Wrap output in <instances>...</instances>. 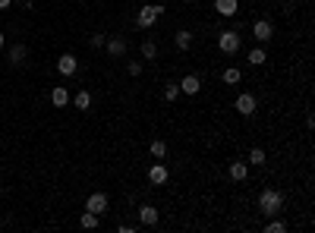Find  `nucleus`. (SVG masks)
<instances>
[{
    "mask_svg": "<svg viewBox=\"0 0 315 233\" xmlns=\"http://www.w3.org/2000/svg\"><path fill=\"white\" fill-rule=\"evenodd\" d=\"M217 47H221V54H227V57H233V54H239V47H243V35H239V32H233V29L221 32V35H217Z\"/></svg>",
    "mask_w": 315,
    "mask_h": 233,
    "instance_id": "7ed1b4c3",
    "label": "nucleus"
},
{
    "mask_svg": "<svg viewBox=\"0 0 315 233\" xmlns=\"http://www.w3.org/2000/svg\"><path fill=\"white\" fill-rule=\"evenodd\" d=\"M104 41H107V35H104V32H95V35H91V38H88L91 50H95V47H104Z\"/></svg>",
    "mask_w": 315,
    "mask_h": 233,
    "instance_id": "a878e982",
    "label": "nucleus"
},
{
    "mask_svg": "<svg viewBox=\"0 0 315 233\" xmlns=\"http://www.w3.org/2000/svg\"><path fill=\"white\" fill-rule=\"evenodd\" d=\"M164 13H167V7H164V4H145V7L136 13V25H139V29H155V22L161 19Z\"/></svg>",
    "mask_w": 315,
    "mask_h": 233,
    "instance_id": "f03ea898",
    "label": "nucleus"
},
{
    "mask_svg": "<svg viewBox=\"0 0 315 233\" xmlns=\"http://www.w3.org/2000/svg\"><path fill=\"white\" fill-rule=\"evenodd\" d=\"M246 60H249L252 66H265V63H268V50H265V44H258V47H252Z\"/></svg>",
    "mask_w": 315,
    "mask_h": 233,
    "instance_id": "f3484780",
    "label": "nucleus"
},
{
    "mask_svg": "<svg viewBox=\"0 0 315 233\" xmlns=\"http://www.w3.org/2000/svg\"><path fill=\"white\" fill-rule=\"evenodd\" d=\"M4 47H7V35H4V32H0V50H4Z\"/></svg>",
    "mask_w": 315,
    "mask_h": 233,
    "instance_id": "c85d7f7f",
    "label": "nucleus"
},
{
    "mask_svg": "<svg viewBox=\"0 0 315 233\" xmlns=\"http://www.w3.org/2000/svg\"><path fill=\"white\" fill-rule=\"evenodd\" d=\"M167 180H171V170L164 167L161 161H158V164H152V167H148V183H152V186H164Z\"/></svg>",
    "mask_w": 315,
    "mask_h": 233,
    "instance_id": "423d86ee",
    "label": "nucleus"
},
{
    "mask_svg": "<svg viewBox=\"0 0 315 233\" xmlns=\"http://www.w3.org/2000/svg\"><path fill=\"white\" fill-rule=\"evenodd\" d=\"M126 73L133 76V79H136V76H142V60H129V63H126Z\"/></svg>",
    "mask_w": 315,
    "mask_h": 233,
    "instance_id": "bb28decb",
    "label": "nucleus"
},
{
    "mask_svg": "<svg viewBox=\"0 0 315 233\" xmlns=\"http://www.w3.org/2000/svg\"><path fill=\"white\" fill-rule=\"evenodd\" d=\"M76 69H79V60L72 57V54H60V57H57V73L60 76H72Z\"/></svg>",
    "mask_w": 315,
    "mask_h": 233,
    "instance_id": "1a4fd4ad",
    "label": "nucleus"
},
{
    "mask_svg": "<svg viewBox=\"0 0 315 233\" xmlns=\"http://www.w3.org/2000/svg\"><path fill=\"white\" fill-rule=\"evenodd\" d=\"M258 211L265 214V218H277V214L284 211V195L277 192V189H262L258 192Z\"/></svg>",
    "mask_w": 315,
    "mask_h": 233,
    "instance_id": "f257e3e1",
    "label": "nucleus"
},
{
    "mask_svg": "<svg viewBox=\"0 0 315 233\" xmlns=\"http://www.w3.org/2000/svg\"><path fill=\"white\" fill-rule=\"evenodd\" d=\"M107 205H110V199H107L104 192H91L88 199H85V211H95V214H104Z\"/></svg>",
    "mask_w": 315,
    "mask_h": 233,
    "instance_id": "0eeeda50",
    "label": "nucleus"
},
{
    "mask_svg": "<svg viewBox=\"0 0 315 233\" xmlns=\"http://www.w3.org/2000/svg\"><path fill=\"white\" fill-rule=\"evenodd\" d=\"M7 57H10V66H22L26 57H29V47H26V44H13Z\"/></svg>",
    "mask_w": 315,
    "mask_h": 233,
    "instance_id": "4468645a",
    "label": "nucleus"
},
{
    "mask_svg": "<svg viewBox=\"0 0 315 233\" xmlns=\"http://www.w3.org/2000/svg\"><path fill=\"white\" fill-rule=\"evenodd\" d=\"M239 79H243V73H239L236 66H227V69H224V82H227V85H236Z\"/></svg>",
    "mask_w": 315,
    "mask_h": 233,
    "instance_id": "393cba45",
    "label": "nucleus"
},
{
    "mask_svg": "<svg viewBox=\"0 0 315 233\" xmlns=\"http://www.w3.org/2000/svg\"><path fill=\"white\" fill-rule=\"evenodd\" d=\"M72 107H76V111H88V107H91V95L85 92V88H82V92H76V98H72Z\"/></svg>",
    "mask_w": 315,
    "mask_h": 233,
    "instance_id": "6ab92c4d",
    "label": "nucleus"
},
{
    "mask_svg": "<svg viewBox=\"0 0 315 233\" xmlns=\"http://www.w3.org/2000/svg\"><path fill=\"white\" fill-rule=\"evenodd\" d=\"M148 151H152V158H164V154H167V142H164V139H155L152 142V145H148Z\"/></svg>",
    "mask_w": 315,
    "mask_h": 233,
    "instance_id": "4be33fe9",
    "label": "nucleus"
},
{
    "mask_svg": "<svg viewBox=\"0 0 315 233\" xmlns=\"http://www.w3.org/2000/svg\"><path fill=\"white\" fill-rule=\"evenodd\" d=\"M98 221H101V214H95V211H82V218H79V224H82L85 230H95Z\"/></svg>",
    "mask_w": 315,
    "mask_h": 233,
    "instance_id": "412c9836",
    "label": "nucleus"
},
{
    "mask_svg": "<svg viewBox=\"0 0 315 233\" xmlns=\"http://www.w3.org/2000/svg\"><path fill=\"white\" fill-rule=\"evenodd\" d=\"M233 111H236V114H243V117H252V114L258 111V101H255V95H252V92L236 95V101H233Z\"/></svg>",
    "mask_w": 315,
    "mask_h": 233,
    "instance_id": "20e7f679",
    "label": "nucleus"
},
{
    "mask_svg": "<svg viewBox=\"0 0 315 233\" xmlns=\"http://www.w3.org/2000/svg\"><path fill=\"white\" fill-rule=\"evenodd\" d=\"M142 60H158V44L152 38L142 41Z\"/></svg>",
    "mask_w": 315,
    "mask_h": 233,
    "instance_id": "aec40b11",
    "label": "nucleus"
},
{
    "mask_svg": "<svg viewBox=\"0 0 315 233\" xmlns=\"http://www.w3.org/2000/svg\"><path fill=\"white\" fill-rule=\"evenodd\" d=\"M265 233H287V224H284L281 218H268V224H265Z\"/></svg>",
    "mask_w": 315,
    "mask_h": 233,
    "instance_id": "b1692460",
    "label": "nucleus"
},
{
    "mask_svg": "<svg viewBox=\"0 0 315 233\" xmlns=\"http://www.w3.org/2000/svg\"><path fill=\"white\" fill-rule=\"evenodd\" d=\"M227 173H230V180H233V183H243L246 176H249V164H246V161H230Z\"/></svg>",
    "mask_w": 315,
    "mask_h": 233,
    "instance_id": "f8f14e48",
    "label": "nucleus"
},
{
    "mask_svg": "<svg viewBox=\"0 0 315 233\" xmlns=\"http://www.w3.org/2000/svg\"><path fill=\"white\" fill-rule=\"evenodd\" d=\"M161 221V211L155 205H139V224L142 227H155Z\"/></svg>",
    "mask_w": 315,
    "mask_h": 233,
    "instance_id": "6e6552de",
    "label": "nucleus"
},
{
    "mask_svg": "<svg viewBox=\"0 0 315 233\" xmlns=\"http://www.w3.org/2000/svg\"><path fill=\"white\" fill-rule=\"evenodd\" d=\"M51 104H54V107H66V104H69V92H66L63 85H54V88H51Z\"/></svg>",
    "mask_w": 315,
    "mask_h": 233,
    "instance_id": "2eb2a0df",
    "label": "nucleus"
},
{
    "mask_svg": "<svg viewBox=\"0 0 315 233\" xmlns=\"http://www.w3.org/2000/svg\"><path fill=\"white\" fill-rule=\"evenodd\" d=\"M174 44H177V50H189V47H192V32H189V29H180V32L174 35Z\"/></svg>",
    "mask_w": 315,
    "mask_h": 233,
    "instance_id": "dca6fc26",
    "label": "nucleus"
},
{
    "mask_svg": "<svg viewBox=\"0 0 315 233\" xmlns=\"http://www.w3.org/2000/svg\"><path fill=\"white\" fill-rule=\"evenodd\" d=\"M252 38H255L258 44H268V41L274 38V25H271V19H255V25H252Z\"/></svg>",
    "mask_w": 315,
    "mask_h": 233,
    "instance_id": "39448f33",
    "label": "nucleus"
},
{
    "mask_svg": "<svg viewBox=\"0 0 315 233\" xmlns=\"http://www.w3.org/2000/svg\"><path fill=\"white\" fill-rule=\"evenodd\" d=\"M246 164H249V167H265V164H268L265 148H258V145H255V148L249 151V158H246Z\"/></svg>",
    "mask_w": 315,
    "mask_h": 233,
    "instance_id": "a211bd4d",
    "label": "nucleus"
},
{
    "mask_svg": "<svg viewBox=\"0 0 315 233\" xmlns=\"http://www.w3.org/2000/svg\"><path fill=\"white\" fill-rule=\"evenodd\" d=\"M10 4H13V0H0V10H10Z\"/></svg>",
    "mask_w": 315,
    "mask_h": 233,
    "instance_id": "c756f323",
    "label": "nucleus"
},
{
    "mask_svg": "<svg viewBox=\"0 0 315 233\" xmlns=\"http://www.w3.org/2000/svg\"><path fill=\"white\" fill-rule=\"evenodd\" d=\"M104 47H107L110 57H123V54H126V38H120V35H107Z\"/></svg>",
    "mask_w": 315,
    "mask_h": 233,
    "instance_id": "9d476101",
    "label": "nucleus"
},
{
    "mask_svg": "<svg viewBox=\"0 0 315 233\" xmlns=\"http://www.w3.org/2000/svg\"><path fill=\"white\" fill-rule=\"evenodd\" d=\"M180 92H183V95H199V92H202V79H199L196 73L183 76V79H180Z\"/></svg>",
    "mask_w": 315,
    "mask_h": 233,
    "instance_id": "9b49d317",
    "label": "nucleus"
},
{
    "mask_svg": "<svg viewBox=\"0 0 315 233\" xmlns=\"http://www.w3.org/2000/svg\"><path fill=\"white\" fill-rule=\"evenodd\" d=\"M214 10L224 16V19H233L236 10H239V0H214Z\"/></svg>",
    "mask_w": 315,
    "mask_h": 233,
    "instance_id": "ddd939ff",
    "label": "nucleus"
},
{
    "mask_svg": "<svg viewBox=\"0 0 315 233\" xmlns=\"http://www.w3.org/2000/svg\"><path fill=\"white\" fill-rule=\"evenodd\" d=\"M0 180H4V170H0Z\"/></svg>",
    "mask_w": 315,
    "mask_h": 233,
    "instance_id": "7c9ffc66",
    "label": "nucleus"
},
{
    "mask_svg": "<svg viewBox=\"0 0 315 233\" xmlns=\"http://www.w3.org/2000/svg\"><path fill=\"white\" fill-rule=\"evenodd\" d=\"M117 230H120V233H136V227H133V224H120Z\"/></svg>",
    "mask_w": 315,
    "mask_h": 233,
    "instance_id": "cd10ccee",
    "label": "nucleus"
},
{
    "mask_svg": "<svg viewBox=\"0 0 315 233\" xmlns=\"http://www.w3.org/2000/svg\"><path fill=\"white\" fill-rule=\"evenodd\" d=\"M180 95H183V92H180V82H167V85H164V101H171V104H174Z\"/></svg>",
    "mask_w": 315,
    "mask_h": 233,
    "instance_id": "5701e85b",
    "label": "nucleus"
}]
</instances>
